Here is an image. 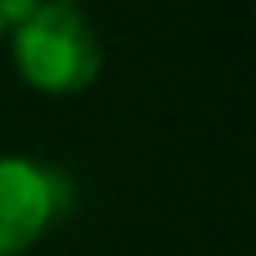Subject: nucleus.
I'll use <instances>...</instances> for the list:
<instances>
[{
	"mask_svg": "<svg viewBox=\"0 0 256 256\" xmlns=\"http://www.w3.org/2000/svg\"><path fill=\"white\" fill-rule=\"evenodd\" d=\"M9 14H14V0H0V40H4V32H9Z\"/></svg>",
	"mask_w": 256,
	"mask_h": 256,
	"instance_id": "nucleus-3",
	"label": "nucleus"
},
{
	"mask_svg": "<svg viewBox=\"0 0 256 256\" xmlns=\"http://www.w3.org/2000/svg\"><path fill=\"white\" fill-rule=\"evenodd\" d=\"M14 68L40 94H81L99 81L104 40L94 22L63 0H14Z\"/></svg>",
	"mask_w": 256,
	"mask_h": 256,
	"instance_id": "nucleus-1",
	"label": "nucleus"
},
{
	"mask_svg": "<svg viewBox=\"0 0 256 256\" xmlns=\"http://www.w3.org/2000/svg\"><path fill=\"white\" fill-rule=\"evenodd\" d=\"M68 207V180L32 158H0V256H22Z\"/></svg>",
	"mask_w": 256,
	"mask_h": 256,
	"instance_id": "nucleus-2",
	"label": "nucleus"
},
{
	"mask_svg": "<svg viewBox=\"0 0 256 256\" xmlns=\"http://www.w3.org/2000/svg\"><path fill=\"white\" fill-rule=\"evenodd\" d=\"M63 4H76V0H63Z\"/></svg>",
	"mask_w": 256,
	"mask_h": 256,
	"instance_id": "nucleus-4",
	"label": "nucleus"
}]
</instances>
